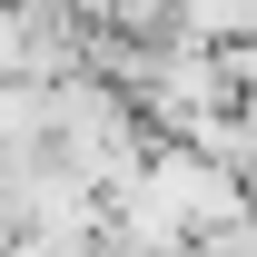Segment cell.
Here are the masks:
<instances>
[{"label": "cell", "instance_id": "3", "mask_svg": "<svg viewBox=\"0 0 257 257\" xmlns=\"http://www.w3.org/2000/svg\"><path fill=\"white\" fill-rule=\"evenodd\" d=\"M89 257H128V247H89Z\"/></svg>", "mask_w": 257, "mask_h": 257}, {"label": "cell", "instance_id": "2", "mask_svg": "<svg viewBox=\"0 0 257 257\" xmlns=\"http://www.w3.org/2000/svg\"><path fill=\"white\" fill-rule=\"evenodd\" d=\"M168 10H178V0H119V30L128 40H168Z\"/></svg>", "mask_w": 257, "mask_h": 257}, {"label": "cell", "instance_id": "1", "mask_svg": "<svg viewBox=\"0 0 257 257\" xmlns=\"http://www.w3.org/2000/svg\"><path fill=\"white\" fill-rule=\"evenodd\" d=\"M168 40H188V50L227 60V50H247V40H257V0H178V10H168Z\"/></svg>", "mask_w": 257, "mask_h": 257}]
</instances>
